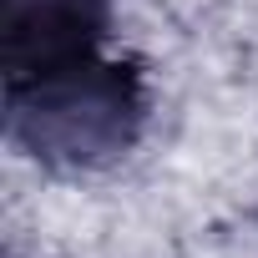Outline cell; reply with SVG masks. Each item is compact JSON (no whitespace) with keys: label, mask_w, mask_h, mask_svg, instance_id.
Returning <instances> with one entry per match:
<instances>
[{"label":"cell","mask_w":258,"mask_h":258,"mask_svg":"<svg viewBox=\"0 0 258 258\" xmlns=\"http://www.w3.org/2000/svg\"><path fill=\"white\" fill-rule=\"evenodd\" d=\"M6 121L16 142L51 167H96L132 147L142 126L137 66L96 56L86 66L6 86Z\"/></svg>","instance_id":"cell-1"},{"label":"cell","mask_w":258,"mask_h":258,"mask_svg":"<svg viewBox=\"0 0 258 258\" xmlns=\"http://www.w3.org/2000/svg\"><path fill=\"white\" fill-rule=\"evenodd\" d=\"M111 26L106 0H0V71L6 86L41 81L101 56Z\"/></svg>","instance_id":"cell-2"}]
</instances>
